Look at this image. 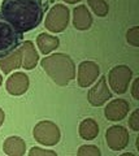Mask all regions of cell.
<instances>
[{"label": "cell", "instance_id": "obj_1", "mask_svg": "<svg viewBox=\"0 0 139 156\" xmlns=\"http://www.w3.org/2000/svg\"><path fill=\"white\" fill-rule=\"evenodd\" d=\"M2 16L22 33L40 25L44 16L42 0H3Z\"/></svg>", "mask_w": 139, "mask_h": 156}, {"label": "cell", "instance_id": "obj_2", "mask_svg": "<svg viewBox=\"0 0 139 156\" xmlns=\"http://www.w3.org/2000/svg\"><path fill=\"white\" fill-rule=\"evenodd\" d=\"M40 65L48 77L59 86H66L75 78L74 61L65 53H54L42 58Z\"/></svg>", "mask_w": 139, "mask_h": 156}, {"label": "cell", "instance_id": "obj_3", "mask_svg": "<svg viewBox=\"0 0 139 156\" xmlns=\"http://www.w3.org/2000/svg\"><path fill=\"white\" fill-rule=\"evenodd\" d=\"M22 39L23 33L9 23L0 13V57L7 56L20 47Z\"/></svg>", "mask_w": 139, "mask_h": 156}, {"label": "cell", "instance_id": "obj_4", "mask_svg": "<svg viewBox=\"0 0 139 156\" xmlns=\"http://www.w3.org/2000/svg\"><path fill=\"white\" fill-rule=\"evenodd\" d=\"M70 11L66 5L56 4L51 9L46 17V29L51 33H63L69 23Z\"/></svg>", "mask_w": 139, "mask_h": 156}, {"label": "cell", "instance_id": "obj_5", "mask_svg": "<svg viewBox=\"0 0 139 156\" xmlns=\"http://www.w3.org/2000/svg\"><path fill=\"white\" fill-rule=\"evenodd\" d=\"M133 78V70L127 65H117L108 73V82L116 94H125Z\"/></svg>", "mask_w": 139, "mask_h": 156}, {"label": "cell", "instance_id": "obj_6", "mask_svg": "<svg viewBox=\"0 0 139 156\" xmlns=\"http://www.w3.org/2000/svg\"><path fill=\"white\" fill-rule=\"evenodd\" d=\"M33 135L36 142L44 146H55L59 143L61 138L60 129L55 122L52 121H40L35 125L34 130H33Z\"/></svg>", "mask_w": 139, "mask_h": 156}, {"label": "cell", "instance_id": "obj_7", "mask_svg": "<svg viewBox=\"0 0 139 156\" xmlns=\"http://www.w3.org/2000/svg\"><path fill=\"white\" fill-rule=\"evenodd\" d=\"M129 131L120 125H113L108 128L105 131V140H107L108 147L112 151H122L127 147L129 144Z\"/></svg>", "mask_w": 139, "mask_h": 156}, {"label": "cell", "instance_id": "obj_8", "mask_svg": "<svg viewBox=\"0 0 139 156\" xmlns=\"http://www.w3.org/2000/svg\"><path fill=\"white\" fill-rule=\"evenodd\" d=\"M87 99H89V103L94 107H102L109 99H112V92L108 89L107 77H102L95 83L92 89H90Z\"/></svg>", "mask_w": 139, "mask_h": 156}, {"label": "cell", "instance_id": "obj_9", "mask_svg": "<svg viewBox=\"0 0 139 156\" xmlns=\"http://www.w3.org/2000/svg\"><path fill=\"white\" fill-rule=\"evenodd\" d=\"M100 68L95 61H82L78 66V85L79 87H90L98 80Z\"/></svg>", "mask_w": 139, "mask_h": 156}, {"label": "cell", "instance_id": "obj_10", "mask_svg": "<svg viewBox=\"0 0 139 156\" xmlns=\"http://www.w3.org/2000/svg\"><path fill=\"white\" fill-rule=\"evenodd\" d=\"M130 104L125 99H113L104 109V116L109 121H121L127 116Z\"/></svg>", "mask_w": 139, "mask_h": 156}, {"label": "cell", "instance_id": "obj_11", "mask_svg": "<svg viewBox=\"0 0 139 156\" xmlns=\"http://www.w3.org/2000/svg\"><path fill=\"white\" fill-rule=\"evenodd\" d=\"M29 85H30V81H29V77L22 72H17L12 74L11 77L7 80L5 83V89L11 95L13 96H20L23 95L29 89Z\"/></svg>", "mask_w": 139, "mask_h": 156}, {"label": "cell", "instance_id": "obj_12", "mask_svg": "<svg viewBox=\"0 0 139 156\" xmlns=\"http://www.w3.org/2000/svg\"><path fill=\"white\" fill-rule=\"evenodd\" d=\"M92 25V16L86 5H77L73 11V26L77 30H89Z\"/></svg>", "mask_w": 139, "mask_h": 156}, {"label": "cell", "instance_id": "obj_13", "mask_svg": "<svg viewBox=\"0 0 139 156\" xmlns=\"http://www.w3.org/2000/svg\"><path fill=\"white\" fill-rule=\"evenodd\" d=\"M20 50L22 53V66L25 68L26 70L34 69L38 64V60H39V55H38L33 42L31 41L23 42L22 46L20 47Z\"/></svg>", "mask_w": 139, "mask_h": 156}, {"label": "cell", "instance_id": "obj_14", "mask_svg": "<svg viewBox=\"0 0 139 156\" xmlns=\"http://www.w3.org/2000/svg\"><path fill=\"white\" fill-rule=\"evenodd\" d=\"M22 65V53L20 47H17L14 51L8 53L7 56L0 57V69L4 74H9L12 70L18 69Z\"/></svg>", "mask_w": 139, "mask_h": 156}, {"label": "cell", "instance_id": "obj_15", "mask_svg": "<svg viewBox=\"0 0 139 156\" xmlns=\"http://www.w3.org/2000/svg\"><path fill=\"white\" fill-rule=\"evenodd\" d=\"M3 151L8 156H22L25 155L26 143L20 136H8L3 143Z\"/></svg>", "mask_w": 139, "mask_h": 156}, {"label": "cell", "instance_id": "obj_16", "mask_svg": "<svg viewBox=\"0 0 139 156\" xmlns=\"http://www.w3.org/2000/svg\"><path fill=\"white\" fill-rule=\"evenodd\" d=\"M78 133L85 140H94L99 134V125L94 119H85L79 124Z\"/></svg>", "mask_w": 139, "mask_h": 156}, {"label": "cell", "instance_id": "obj_17", "mask_svg": "<svg viewBox=\"0 0 139 156\" xmlns=\"http://www.w3.org/2000/svg\"><path fill=\"white\" fill-rule=\"evenodd\" d=\"M36 44L39 47V51L43 55H48L50 52L55 51L60 44V41L57 37L50 35V34L42 33L36 37Z\"/></svg>", "mask_w": 139, "mask_h": 156}, {"label": "cell", "instance_id": "obj_18", "mask_svg": "<svg viewBox=\"0 0 139 156\" xmlns=\"http://www.w3.org/2000/svg\"><path fill=\"white\" fill-rule=\"evenodd\" d=\"M87 3L98 17H105L109 12V5L105 0H87Z\"/></svg>", "mask_w": 139, "mask_h": 156}, {"label": "cell", "instance_id": "obj_19", "mask_svg": "<svg viewBox=\"0 0 139 156\" xmlns=\"http://www.w3.org/2000/svg\"><path fill=\"white\" fill-rule=\"evenodd\" d=\"M78 156H100L102 152H100V150L96 147V146H92V144H85V146H81L78 152H77Z\"/></svg>", "mask_w": 139, "mask_h": 156}, {"label": "cell", "instance_id": "obj_20", "mask_svg": "<svg viewBox=\"0 0 139 156\" xmlns=\"http://www.w3.org/2000/svg\"><path fill=\"white\" fill-rule=\"evenodd\" d=\"M126 41L133 47H139V26L129 29L126 33Z\"/></svg>", "mask_w": 139, "mask_h": 156}, {"label": "cell", "instance_id": "obj_21", "mask_svg": "<svg viewBox=\"0 0 139 156\" xmlns=\"http://www.w3.org/2000/svg\"><path fill=\"white\" fill-rule=\"evenodd\" d=\"M129 128L134 131H139V109H135L129 117Z\"/></svg>", "mask_w": 139, "mask_h": 156}, {"label": "cell", "instance_id": "obj_22", "mask_svg": "<svg viewBox=\"0 0 139 156\" xmlns=\"http://www.w3.org/2000/svg\"><path fill=\"white\" fill-rule=\"evenodd\" d=\"M29 156H56V152L50 150H43L39 147H33L29 151Z\"/></svg>", "mask_w": 139, "mask_h": 156}, {"label": "cell", "instance_id": "obj_23", "mask_svg": "<svg viewBox=\"0 0 139 156\" xmlns=\"http://www.w3.org/2000/svg\"><path fill=\"white\" fill-rule=\"evenodd\" d=\"M138 85H139V80L137 78L135 81H134L133 83V89H131V94L134 96V99L135 100H139V92H138Z\"/></svg>", "mask_w": 139, "mask_h": 156}, {"label": "cell", "instance_id": "obj_24", "mask_svg": "<svg viewBox=\"0 0 139 156\" xmlns=\"http://www.w3.org/2000/svg\"><path fill=\"white\" fill-rule=\"evenodd\" d=\"M4 120H5V115H4V111H3L2 108H0V126L3 125Z\"/></svg>", "mask_w": 139, "mask_h": 156}, {"label": "cell", "instance_id": "obj_25", "mask_svg": "<svg viewBox=\"0 0 139 156\" xmlns=\"http://www.w3.org/2000/svg\"><path fill=\"white\" fill-rule=\"evenodd\" d=\"M63 2H65L66 4H77V3L82 2V0H63Z\"/></svg>", "mask_w": 139, "mask_h": 156}, {"label": "cell", "instance_id": "obj_26", "mask_svg": "<svg viewBox=\"0 0 139 156\" xmlns=\"http://www.w3.org/2000/svg\"><path fill=\"white\" fill-rule=\"evenodd\" d=\"M2 83H3V77H2V74H0V86H2Z\"/></svg>", "mask_w": 139, "mask_h": 156}]
</instances>
